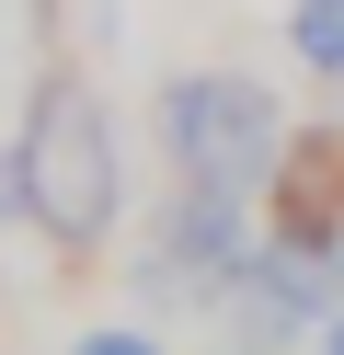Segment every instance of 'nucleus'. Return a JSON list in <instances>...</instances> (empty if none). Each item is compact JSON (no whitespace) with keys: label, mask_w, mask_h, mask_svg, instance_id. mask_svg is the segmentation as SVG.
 Returning a JSON list of instances; mask_svg holds the SVG:
<instances>
[{"label":"nucleus","mask_w":344,"mask_h":355,"mask_svg":"<svg viewBox=\"0 0 344 355\" xmlns=\"http://www.w3.org/2000/svg\"><path fill=\"white\" fill-rule=\"evenodd\" d=\"M287 103L275 80L252 69H183L161 80V149H172V184H229V195H264L275 161H287Z\"/></svg>","instance_id":"obj_2"},{"label":"nucleus","mask_w":344,"mask_h":355,"mask_svg":"<svg viewBox=\"0 0 344 355\" xmlns=\"http://www.w3.org/2000/svg\"><path fill=\"white\" fill-rule=\"evenodd\" d=\"M321 344H333V355H344V309H333V332H321Z\"/></svg>","instance_id":"obj_8"},{"label":"nucleus","mask_w":344,"mask_h":355,"mask_svg":"<svg viewBox=\"0 0 344 355\" xmlns=\"http://www.w3.org/2000/svg\"><path fill=\"white\" fill-rule=\"evenodd\" d=\"M287 58L310 80H344V0H287Z\"/></svg>","instance_id":"obj_5"},{"label":"nucleus","mask_w":344,"mask_h":355,"mask_svg":"<svg viewBox=\"0 0 344 355\" xmlns=\"http://www.w3.org/2000/svg\"><path fill=\"white\" fill-rule=\"evenodd\" d=\"M0 218H35V184H23V149H0Z\"/></svg>","instance_id":"obj_7"},{"label":"nucleus","mask_w":344,"mask_h":355,"mask_svg":"<svg viewBox=\"0 0 344 355\" xmlns=\"http://www.w3.org/2000/svg\"><path fill=\"white\" fill-rule=\"evenodd\" d=\"M241 355H252V344H241Z\"/></svg>","instance_id":"obj_10"},{"label":"nucleus","mask_w":344,"mask_h":355,"mask_svg":"<svg viewBox=\"0 0 344 355\" xmlns=\"http://www.w3.org/2000/svg\"><path fill=\"white\" fill-rule=\"evenodd\" d=\"M69 355H161V332L149 321H92V332H69Z\"/></svg>","instance_id":"obj_6"},{"label":"nucleus","mask_w":344,"mask_h":355,"mask_svg":"<svg viewBox=\"0 0 344 355\" xmlns=\"http://www.w3.org/2000/svg\"><path fill=\"white\" fill-rule=\"evenodd\" d=\"M23 184H35V230L58 241V252H104L115 218H126V138H115V103L92 92L81 69H58L35 92V115H23Z\"/></svg>","instance_id":"obj_1"},{"label":"nucleus","mask_w":344,"mask_h":355,"mask_svg":"<svg viewBox=\"0 0 344 355\" xmlns=\"http://www.w3.org/2000/svg\"><path fill=\"white\" fill-rule=\"evenodd\" d=\"M252 252H264V241H252V195L172 184V207H161V230H149V286H206V298H218Z\"/></svg>","instance_id":"obj_3"},{"label":"nucleus","mask_w":344,"mask_h":355,"mask_svg":"<svg viewBox=\"0 0 344 355\" xmlns=\"http://www.w3.org/2000/svg\"><path fill=\"white\" fill-rule=\"evenodd\" d=\"M264 218H275L264 241L344 263V126H310V138H287V161H275V184H264Z\"/></svg>","instance_id":"obj_4"},{"label":"nucleus","mask_w":344,"mask_h":355,"mask_svg":"<svg viewBox=\"0 0 344 355\" xmlns=\"http://www.w3.org/2000/svg\"><path fill=\"white\" fill-rule=\"evenodd\" d=\"M310 355H333V344H310Z\"/></svg>","instance_id":"obj_9"}]
</instances>
